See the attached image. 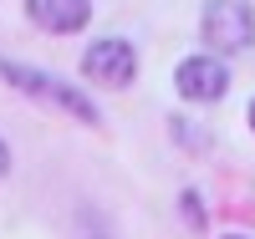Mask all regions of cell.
Listing matches in <instances>:
<instances>
[{
  "label": "cell",
  "instance_id": "5",
  "mask_svg": "<svg viewBox=\"0 0 255 239\" xmlns=\"http://www.w3.org/2000/svg\"><path fill=\"white\" fill-rule=\"evenodd\" d=\"M26 15L36 20L41 31H56V36H72L92 20V0H26Z\"/></svg>",
  "mask_w": 255,
  "mask_h": 239
},
{
  "label": "cell",
  "instance_id": "1",
  "mask_svg": "<svg viewBox=\"0 0 255 239\" xmlns=\"http://www.w3.org/2000/svg\"><path fill=\"white\" fill-rule=\"evenodd\" d=\"M0 81L15 86V92H26V97H36V102H46V107H56V112H67V117H77V122H87V127L102 122L87 92H77L72 81H61V77L41 72V67H26V61L0 56Z\"/></svg>",
  "mask_w": 255,
  "mask_h": 239
},
{
  "label": "cell",
  "instance_id": "4",
  "mask_svg": "<svg viewBox=\"0 0 255 239\" xmlns=\"http://www.w3.org/2000/svg\"><path fill=\"white\" fill-rule=\"evenodd\" d=\"M174 86H179L184 102H220L230 92V67H225L220 56H209V51L184 56L179 67H174Z\"/></svg>",
  "mask_w": 255,
  "mask_h": 239
},
{
  "label": "cell",
  "instance_id": "7",
  "mask_svg": "<svg viewBox=\"0 0 255 239\" xmlns=\"http://www.w3.org/2000/svg\"><path fill=\"white\" fill-rule=\"evenodd\" d=\"M250 127H255V102H250Z\"/></svg>",
  "mask_w": 255,
  "mask_h": 239
},
{
  "label": "cell",
  "instance_id": "8",
  "mask_svg": "<svg viewBox=\"0 0 255 239\" xmlns=\"http://www.w3.org/2000/svg\"><path fill=\"white\" fill-rule=\"evenodd\" d=\"M225 239H245V234H225Z\"/></svg>",
  "mask_w": 255,
  "mask_h": 239
},
{
  "label": "cell",
  "instance_id": "9",
  "mask_svg": "<svg viewBox=\"0 0 255 239\" xmlns=\"http://www.w3.org/2000/svg\"><path fill=\"white\" fill-rule=\"evenodd\" d=\"M92 239H102V234H92Z\"/></svg>",
  "mask_w": 255,
  "mask_h": 239
},
{
  "label": "cell",
  "instance_id": "3",
  "mask_svg": "<svg viewBox=\"0 0 255 239\" xmlns=\"http://www.w3.org/2000/svg\"><path fill=\"white\" fill-rule=\"evenodd\" d=\"M82 77L92 86H108V92H123L138 77V51L128 36H97L87 51H82Z\"/></svg>",
  "mask_w": 255,
  "mask_h": 239
},
{
  "label": "cell",
  "instance_id": "2",
  "mask_svg": "<svg viewBox=\"0 0 255 239\" xmlns=\"http://www.w3.org/2000/svg\"><path fill=\"white\" fill-rule=\"evenodd\" d=\"M199 41L209 56H240L255 46V5L250 0H204Z\"/></svg>",
  "mask_w": 255,
  "mask_h": 239
},
{
  "label": "cell",
  "instance_id": "6",
  "mask_svg": "<svg viewBox=\"0 0 255 239\" xmlns=\"http://www.w3.org/2000/svg\"><path fill=\"white\" fill-rule=\"evenodd\" d=\"M10 173V148H5V138H0V178Z\"/></svg>",
  "mask_w": 255,
  "mask_h": 239
}]
</instances>
